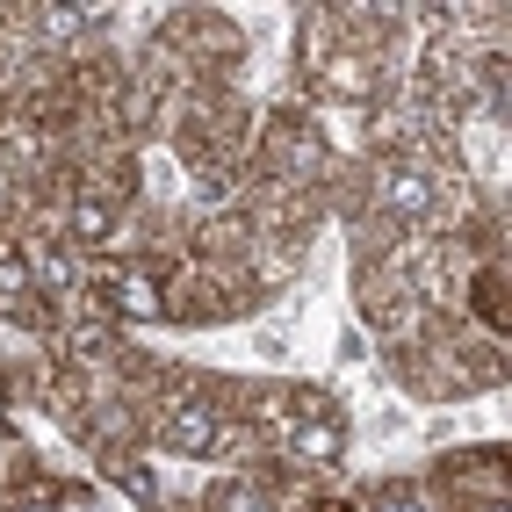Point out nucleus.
Segmentation results:
<instances>
[{"instance_id": "nucleus-2", "label": "nucleus", "mask_w": 512, "mask_h": 512, "mask_svg": "<svg viewBox=\"0 0 512 512\" xmlns=\"http://www.w3.org/2000/svg\"><path fill=\"white\" fill-rule=\"evenodd\" d=\"M0 512H58L51 498H0Z\"/></svg>"}, {"instance_id": "nucleus-1", "label": "nucleus", "mask_w": 512, "mask_h": 512, "mask_svg": "<svg viewBox=\"0 0 512 512\" xmlns=\"http://www.w3.org/2000/svg\"><path fill=\"white\" fill-rule=\"evenodd\" d=\"M469 311L484 318L491 339H505V275H498V267H484V275L469 282Z\"/></svg>"}]
</instances>
